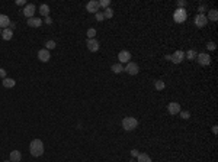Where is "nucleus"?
<instances>
[{
    "instance_id": "obj_20",
    "label": "nucleus",
    "mask_w": 218,
    "mask_h": 162,
    "mask_svg": "<svg viewBox=\"0 0 218 162\" xmlns=\"http://www.w3.org/2000/svg\"><path fill=\"white\" fill-rule=\"evenodd\" d=\"M196 51H193V49H189L186 54H185V58H188L189 61H193V59H196Z\"/></svg>"
},
{
    "instance_id": "obj_23",
    "label": "nucleus",
    "mask_w": 218,
    "mask_h": 162,
    "mask_svg": "<svg viewBox=\"0 0 218 162\" xmlns=\"http://www.w3.org/2000/svg\"><path fill=\"white\" fill-rule=\"evenodd\" d=\"M208 17H210V20H214V22H215V20L218 19V12L215 10V9L210 10V13H208ZM208 17H207V19H208Z\"/></svg>"
},
{
    "instance_id": "obj_39",
    "label": "nucleus",
    "mask_w": 218,
    "mask_h": 162,
    "mask_svg": "<svg viewBox=\"0 0 218 162\" xmlns=\"http://www.w3.org/2000/svg\"><path fill=\"white\" fill-rule=\"evenodd\" d=\"M3 162H12V161H3Z\"/></svg>"
},
{
    "instance_id": "obj_6",
    "label": "nucleus",
    "mask_w": 218,
    "mask_h": 162,
    "mask_svg": "<svg viewBox=\"0 0 218 162\" xmlns=\"http://www.w3.org/2000/svg\"><path fill=\"white\" fill-rule=\"evenodd\" d=\"M99 7H100V6H99V1H96V0H90L86 4L87 12H90V13H97Z\"/></svg>"
},
{
    "instance_id": "obj_7",
    "label": "nucleus",
    "mask_w": 218,
    "mask_h": 162,
    "mask_svg": "<svg viewBox=\"0 0 218 162\" xmlns=\"http://www.w3.org/2000/svg\"><path fill=\"white\" fill-rule=\"evenodd\" d=\"M34 15H35V4H26L23 9V16L31 19V17H34Z\"/></svg>"
},
{
    "instance_id": "obj_17",
    "label": "nucleus",
    "mask_w": 218,
    "mask_h": 162,
    "mask_svg": "<svg viewBox=\"0 0 218 162\" xmlns=\"http://www.w3.org/2000/svg\"><path fill=\"white\" fill-rule=\"evenodd\" d=\"M12 36H13L12 29L6 28V29H3V31H1V38H3L4 40H10V39H12Z\"/></svg>"
},
{
    "instance_id": "obj_28",
    "label": "nucleus",
    "mask_w": 218,
    "mask_h": 162,
    "mask_svg": "<svg viewBox=\"0 0 218 162\" xmlns=\"http://www.w3.org/2000/svg\"><path fill=\"white\" fill-rule=\"evenodd\" d=\"M109 4H111V0H100L99 1V6H102V7H109Z\"/></svg>"
},
{
    "instance_id": "obj_33",
    "label": "nucleus",
    "mask_w": 218,
    "mask_h": 162,
    "mask_svg": "<svg viewBox=\"0 0 218 162\" xmlns=\"http://www.w3.org/2000/svg\"><path fill=\"white\" fill-rule=\"evenodd\" d=\"M16 4H19V6H25L26 1H25V0H16Z\"/></svg>"
},
{
    "instance_id": "obj_15",
    "label": "nucleus",
    "mask_w": 218,
    "mask_h": 162,
    "mask_svg": "<svg viewBox=\"0 0 218 162\" xmlns=\"http://www.w3.org/2000/svg\"><path fill=\"white\" fill-rule=\"evenodd\" d=\"M9 25H10V19L6 15H0V28L1 29H6Z\"/></svg>"
},
{
    "instance_id": "obj_37",
    "label": "nucleus",
    "mask_w": 218,
    "mask_h": 162,
    "mask_svg": "<svg viewBox=\"0 0 218 162\" xmlns=\"http://www.w3.org/2000/svg\"><path fill=\"white\" fill-rule=\"evenodd\" d=\"M212 132H214V133H215V135H217V132H218V129H217V126H214V127H212Z\"/></svg>"
},
{
    "instance_id": "obj_27",
    "label": "nucleus",
    "mask_w": 218,
    "mask_h": 162,
    "mask_svg": "<svg viewBox=\"0 0 218 162\" xmlns=\"http://www.w3.org/2000/svg\"><path fill=\"white\" fill-rule=\"evenodd\" d=\"M95 35H96V29L90 28V29L87 31V38H89V39H93V38H95Z\"/></svg>"
},
{
    "instance_id": "obj_19",
    "label": "nucleus",
    "mask_w": 218,
    "mask_h": 162,
    "mask_svg": "<svg viewBox=\"0 0 218 162\" xmlns=\"http://www.w3.org/2000/svg\"><path fill=\"white\" fill-rule=\"evenodd\" d=\"M40 13L42 15V16H49V6L48 4H41L40 6Z\"/></svg>"
},
{
    "instance_id": "obj_1",
    "label": "nucleus",
    "mask_w": 218,
    "mask_h": 162,
    "mask_svg": "<svg viewBox=\"0 0 218 162\" xmlns=\"http://www.w3.org/2000/svg\"><path fill=\"white\" fill-rule=\"evenodd\" d=\"M29 152H31V155L35 156V158L41 156V155L44 154L42 140H41V139H34V140L31 142V145H29Z\"/></svg>"
},
{
    "instance_id": "obj_25",
    "label": "nucleus",
    "mask_w": 218,
    "mask_h": 162,
    "mask_svg": "<svg viewBox=\"0 0 218 162\" xmlns=\"http://www.w3.org/2000/svg\"><path fill=\"white\" fill-rule=\"evenodd\" d=\"M111 70H112L115 74H119L121 71H124V68H122V65H121V64H114Z\"/></svg>"
},
{
    "instance_id": "obj_31",
    "label": "nucleus",
    "mask_w": 218,
    "mask_h": 162,
    "mask_svg": "<svg viewBox=\"0 0 218 162\" xmlns=\"http://www.w3.org/2000/svg\"><path fill=\"white\" fill-rule=\"evenodd\" d=\"M207 48H208L210 51H214V49H215V42H208Z\"/></svg>"
},
{
    "instance_id": "obj_5",
    "label": "nucleus",
    "mask_w": 218,
    "mask_h": 162,
    "mask_svg": "<svg viewBox=\"0 0 218 162\" xmlns=\"http://www.w3.org/2000/svg\"><path fill=\"white\" fill-rule=\"evenodd\" d=\"M196 59H198V62H199L202 67H207V65L211 64V57H210L208 54H198V55H196Z\"/></svg>"
},
{
    "instance_id": "obj_13",
    "label": "nucleus",
    "mask_w": 218,
    "mask_h": 162,
    "mask_svg": "<svg viewBox=\"0 0 218 162\" xmlns=\"http://www.w3.org/2000/svg\"><path fill=\"white\" fill-rule=\"evenodd\" d=\"M118 59L121 61V62H130V59H131V54L128 52V51H121L119 54H118Z\"/></svg>"
},
{
    "instance_id": "obj_10",
    "label": "nucleus",
    "mask_w": 218,
    "mask_h": 162,
    "mask_svg": "<svg viewBox=\"0 0 218 162\" xmlns=\"http://www.w3.org/2000/svg\"><path fill=\"white\" fill-rule=\"evenodd\" d=\"M167 110H169V113L170 115H177V113H180V104L179 103H176V101H172V103H169V106H167Z\"/></svg>"
},
{
    "instance_id": "obj_34",
    "label": "nucleus",
    "mask_w": 218,
    "mask_h": 162,
    "mask_svg": "<svg viewBox=\"0 0 218 162\" xmlns=\"http://www.w3.org/2000/svg\"><path fill=\"white\" fill-rule=\"evenodd\" d=\"M45 23H47V25H51V23H52V19H51L49 16H47V17H45Z\"/></svg>"
},
{
    "instance_id": "obj_30",
    "label": "nucleus",
    "mask_w": 218,
    "mask_h": 162,
    "mask_svg": "<svg viewBox=\"0 0 218 162\" xmlns=\"http://www.w3.org/2000/svg\"><path fill=\"white\" fill-rule=\"evenodd\" d=\"M95 15H96V19H97L99 22L105 19V17H103V13H102V12H97V13H95Z\"/></svg>"
},
{
    "instance_id": "obj_3",
    "label": "nucleus",
    "mask_w": 218,
    "mask_h": 162,
    "mask_svg": "<svg viewBox=\"0 0 218 162\" xmlns=\"http://www.w3.org/2000/svg\"><path fill=\"white\" fill-rule=\"evenodd\" d=\"M173 17H174V22H177V23L185 22V20H186V10H185V9H180V7L176 9Z\"/></svg>"
},
{
    "instance_id": "obj_16",
    "label": "nucleus",
    "mask_w": 218,
    "mask_h": 162,
    "mask_svg": "<svg viewBox=\"0 0 218 162\" xmlns=\"http://www.w3.org/2000/svg\"><path fill=\"white\" fill-rule=\"evenodd\" d=\"M22 159V154L19 151H12L10 152V161L12 162H20Z\"/></svg>"
},
{
    "instance_id": "obj_12",
    "label": "nucleus",
    "mask_w": 218,
    "mask_h": 162,
    "mask_svg": "<svg viewBox=\"0 0 218 162\" xmlns=\"http://www.w3.org/2000/svg\"><path fill=\"white\" fill-rule=\"evenodd\" d=\"M38 58H40V61H42V62H48L49 61V58H51V55H49V51L48 49H41L40 52H38Z\"/></svg>"
},
{
    "instance_id": "obj_38",
    "label": "nucleus",
    "mask_w": 218,
    "mask_h": 162,
    "mask_svg": "<svg viewBox=\"0 0 218 162\" xmlns=\"http://www.w3.org/2000/svg\"><path fill=\"white\" fill-rule=\"evenodd\" d=\"M0 35H1V28H0Z\"/></svg>"
},
{
    "instance_id": "obj_32",
    "label": "nucleus",
    "mask_w": 218,
    "mask_h": 162,
    "mask_svg": "<svg viewBox=\"0 0 218 162\" xmlns=\"http://www.w3.org/2000/svg\"><path fill=\"white\" fill-rule=\"evenodd\" d=\"M0 77H1V78H6V70L0 68Z\"/></svg>"
},
{
    "instance_id": "obj_35",
    "label": "nucleus",
    "mask_w": 218,
    "mask_h": 162,
    "mask_svg": "<svg viewBox=\"0 0 218 162\" xmlns=\"http://www.w3.org/2000/svg\"><path fill=\"white\" fill-rule=\"evenodd\" d=\"M131 155H132V156H138V151H137V149H132V151H131Z\"/></svg>"
},
{
    "instance_id": "obj_36",
    "label": "nucleus",
    "mask_w": 218,
    "mask_h": 162,
    "mask_svg": "<svg viewBox=\"0 0 218 162\" xmlns=\"http://www.w3.org/2000/svg\"><path fill=\"white\" fill-rule=\"evenodd\" d=\"M177 4H179V7H180V9H183V6H185V4H186V3H185V1H183V0H180V1H179V3H177Z\"/></svg>"
},
{
    "instance_id": "obj_22",
    "label": "nucleus",
    "mask_w": 218,
    "mask_h": 162,
    "mask_svg": "<svg viewBox=\"0 0 218 162\" xmlns=\"http://www.w3.org/2000/svg\"><path fill=\"white\" fill-rule=\"evenodd\" d=\"M138 162H151V158L147 154H138Z\"/></svg>"
},
{
    "instance_id": "obj_29",
    "label": "nucleus",
    "mask_w": 218,
    "mask_h": 162,
    "mask_svg": "<svg viewBox=\"0 0 218 162\" xmlns=\"http://www.w3.org/2000/svg\"><path fill=\"white\" fill-rule=\"evenodd\" d=\"M180 117L182 119H189L190 115H189V112H180Z\"/></svg>"
},
{
    "instance_id": "obj_24",
    "label": "nucleus",
    "mask_w": 218,
    "mask_h": 162,
    "mask_svg": "<svg viewBox=\"0 0 218 162\" xmlns=\"http://www.w3.org/2000/svg\"><path fill=\"white\" fill-rule=\"evenodd\" d=\"M154 87H156V90L162 91V90H164L166 84H164V81H163V80H157V81H156V84H154Z\"/></svg>"
},
{
    "instance_id": "obj_4",
    "label": "nucleus",
    "mask_w": 218,
    "mask_h": 162,
    "mask_svg": "<svg viewBox=\"0 0 218 162\" xmlns=\"http://www.w3.org/2000/svg\"><path fill=\"white\" fill-rule=\"evenodd\" d=\"M124 71H125V73H128L130 75H137V74L140 73V67H138V64H137V62H128V64H127V67L124 68Z\"/></svg>"
},
{
    "instance_id": "obj_8",
    "label": "nucleus",
    "mask_w": 218,
    "mask_h": 162,
    "mask_svg": "<svg viewBox=\"0 0 218 162\" xmlns=\"http://www.w3.org/2000/svg\"><path fill=\"white\" fill-rule=\"evenodd\" d=\"M208 23V19H207V16L205 15H198L196 17H195V25L198 26V28H204L205 25Z\"/></svg>"
},
{
    "instance_id": "obj_26",
    "label": "nucleus",
    "mask_w": 218,
    "mask_h": 162,
    "mask_svg": "<svg viewBox=\"0 0 218 162\" xmlns=\"http://www.w3.org/2000/svg\"><path fill=\"white\" fill-rule=\"evenodd\" d=\"M45 46H47L45 49H48V51H49V49H54V48H55V40H47Z\"/></svg>"
},
{
    "instance_id": "obj_21",
    "label": "nucleus",
    "mask_w": 218,
    "mask_h": 162,
    "mask_svg": "<svg viewBox=\"0 0 218 162\" xmlns=\"http://www.w3.org/2000/svg\"><path fill=\"white\" fill-rule=\"evenodd\" d=\"M102 13H103V17H105V19H111V17L114 16V9H112V7H106L105 12H102Z\"/></svg>"
},
{
    "instance_id": "obj_14",
    "label": "nucleus",
    "mask_w": 218,
    "mask_h": 162,
    "mask_svg": "<svg viewBox=\"0 0 218 162\" xmlns=\"http://www.w3.org/2000/svg\"><path fill=\"white\" fill-rule=\"evenodd\" d=\"M28 25L31 28H40L42 25V20L40 17H31V19H28Z\"/></svg>"
},
{
    "instance_id": "obj_2",
    "label": "nucleus",
    "mask_w": 218,
    "mask_h": 162,
    "mask_svg": "<svg viewBox=\"0 0 218 162\" xmlns=\"http://www.w3.org/2000/svg\"><path fill=\"white\" fill-rule=\"evenodd\" d=\"M137 126H138V120H137L135 117H125V119L122 120V127H124L125 130H128V132L134 130Z\"/></svg>"
},
{
    "instance_id": "obj_9",
    "label": "nucleus",
    "mask_w": 218,
    "mask_h": 162,
    "mask_svg": "<svg viewBox=\"0 0 218 162\" xmlns=\"http://www.w3.org/2000/svg\"><path fill=\"white\" fill-rule=\"evenodd\" d=\"M183 59H185V52L183 51H174V54L172 55V59L170 61H173L174 64H180Z\"/></svg>"
},
{
    "instance_id": "obj_11",
    "label": "nucleus",
    "mask_w": 218,
    "mask_h": 162,
    "mask_svg": "<svg viewBox=\"0 0 218 162\" xmlns=\"http://www.w3.org/2000/svg\"><path fill=\"white\" fill-rule=\"evenodd\" d=\"M87 49L90 51V52H96V51H99V42L95 39H87Z\"/></svg>"
},
{
    "instance_id": "obj_18",
    "label": "nucleus",
    "mask_w": 218,
    "mask_h": 162,
    "mask_svg": "<svg viewBox=\"0 0 218 162\" xmlns=\"http://www.w3.org/2000/svg\"><path fill=\"white\" fill-rule=\"evenodd\" d=\"M1 82H3V87H6V88H12L16 84V81L13 80V78H3Z\"/></svg>"
}]
</instances>
